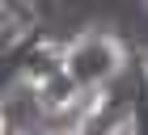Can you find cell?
<instances>
[{
  "label": "cell",
  "instance_id": "6da1fadb",
  "mask_svg": "<svg viewBox=\"0 0 148 135\" xmlns=\"http://www.w3.org/2000/svg\"><path fill=\"white\" fill-rule=\"evenodd\" d=\"M68 72L76 76L80 89H110L127 72V46L110 30H85L68 38Z\"/></svg>",
  "mask_w": 148,
  "mask_h": 135
},
{
  "label": "cell",
  "instance_id": "7a4b0ae2",
  "mask_svg": "<svg viewBox=\"0 0 148 135\" xmlns=\"http://www.w3.org/2000/svg\"><path fill=\"white\" fill-rule=\"evenodd\" d=\"M9 59H13V76L30 80V85H42V80H51L55 72L68 68V42L64 38H51V34H34Z\"/></svg>",
  "mask_w": 148,
  "mask_h": 135
},
{
  "label": "cell",
  "instance_id": "3957f363",
  "mask_svg": "<svg viewBox=\"0 0 148 135\" xmlns=\"http://www.w3.org/2000/svg\"><path fill=\"white\" fill-rule=\"evenodd\" d=\"M34 89H38V106H42V118H51V114H64L72 101L80 97V85H76V76H72L68 68H64V72H55L51 80H42V85H34Z\"/></svg>",
  "mask_w": 148,
  "mask_h": 135
},
{
  "label": "cell",
  "instance_id": "277c9868",
  "mask_svg": "<svg viewBox=\"0 0 148 135\" xmlns=\"http://www.w3.org/2000/svg\"><path fill=\"white\" fill-rule=\"evenodd\" d=\"M0 4H9V9H25V13H38V17H42V4H38V0H0Z\"/></svg>",
  "mask_w": 148,
  "mask_h": 135
},
{
  "label": "cell",
  "instance_id": "5b68a950",
  "mask_svg": "<svg viewBox=\"0 0 148 135\" xmlns=\"http://www.w3.org/2000/svg\"><path fill=\"white\" fill-rule=\"evenodd\" d=\"M140 85H144V97H148V51H144V63H140Z\"/></svg>",
  "mask_w": 148,
  "mask_h": 135
},
{
  "label": "cell",
  "instance_id": "8992f818",
  "mask_svg": "<svg viewBox=\"0 0 148 135\" xmlns=\"http://www.w3.org/2000/svg\"><path fill=\"white\" fill-rule=\"evenodd\" d=\"M38 4H42V17H47V13H51V4H55V0H38Z\"/></svg>",
  "mask_w": 148,
  "mask_h": 135
},
{
  "label": "cell",
  "instance_id": "52a82bcc",
  "mask_svg": "<svg viewBox=\"0 0 148 135\" xmlns=\"http://www.w3.org/2000/svg\"><path fill=\"white\" fill-rule=\"evenodd\" d=\"M144 4H148V0H144Z\"/></svg>",
  "mask_w": 148,
  "mask_h": 135
}]
</instances>
